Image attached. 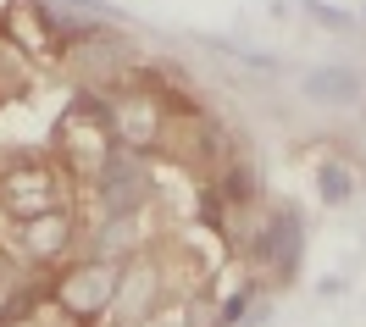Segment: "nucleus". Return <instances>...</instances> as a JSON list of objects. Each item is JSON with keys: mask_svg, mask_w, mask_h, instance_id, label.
<instances>
[{"mask_svg": "<svg viewBox=\"0 0 366 327\" xmlns=\"http://www.w3.org/2000/svg\"><path fill=\"white\" fill-rule=\"evenodd\" d=\"M317 183H322V194H327V206H344V200H350V172H344V166L322 161L317 166Z\"/></svg>", "mask_w": 366, "mask_h": 327, "instance_id": "nucleus-8", "label": "nucleus"}, {"mask_svg": "<svg viewBox=\"0 0 366 327\" xmlns=\"http://www.w3.org/2000/svg\"><path fill=\"white\" fill-rule=\"evenodd\" d=\"M117 272L112 261H84V266H72L67 278L56 283V305L67 311V316H78V322H94L100 311H112L117 305Z\"/></svg>", "mask_w": 366, "mask_h": 327, "instance_id": "nucleus-2", "label": "nucleus"}, {"mask_svg": "<svg viewBox=\"0 0 366 327\" xmlns=\"http://www.w3.org/2000/svg\"><path fill=\"white\" fill-rule=\"evenodd\" d=\"M67 238H72V216H67V211H50V216L23 222V244H28V256H34V261L61 256V250H67Z\"/></svg>", "mask_w": 366, "mask_h": 327, "instance_id": "nucleus-5", "label": "nucleus"}, {"mask_svg": "<svg viewBox=\"0 0 366 327\" xmlns=\"http://www.w3.org/2000/svg\"><path fill=\"white\" fill-rule=\"evenodd\" d=\"M0 211L17 216V222H34V216H50L61 211V172L39 156H23L0 172Z\"/></svg>", "mask_w": 366, "mask_h": 327, "instance_id": "nucleus-1", "label": "nucleus"}, {"mask_svg": "<svg viewBox=\"0 0 366 327\" xmlns=\"http://www.w3.org/2000/svg\"><path fill=\"white\" fill-rule=\"evenodd\" d=\"M117 300H122V316H128V322H150V311H156V300H161L156 261H139L134 272H122V278H117Z\"/></svg>", "mask_w": 366, "mask_h": 327, "instance_id": "nucleus-4", "label": "nucleus"}, {"mask_svg": "<svg viewBox=\"0 0 366 327\" xmlns=\"http://www.w3.org/2000/svg\"><path fill=\"white\" fill-rule=\"evenodd\" d=\"M305 89L317 94V100H355V94H361V78H355V72L327 67V72H311V78H305Z\"/></svg>", "mask_w": 366, "mask_h": 327, "instance_id": "nucleus-6", "label": "nucleus"}, {"mask_svg": "<svg viewBox=\"0 0 366 327\" xmlns=\"http://www.w3.org/2000/svg\"><path fill=\"white\" fill-rule=\"evenodd\" d=\"M122 250H134V211H128V216H112L106 233H100V261L122 256Z\"/></svg>", "mask_w": 366, "mask_h": 327, "instance_id": "nucleus-7", "label": "nucleus"}, {"mask_svg": "<svg viewBox=\"0 0 366 327\" xmlns=\"http://www.w3.org/2000/svg\"><path fill=\"white\" fill-rule=\"evenodd\" d=\"M144 194H150V172H144L139 156H106V161H100V200H106L112 216L139 211Z\"/></svg>", "mask_w": 366, "mask_h": 327, "instance_id": "nucleus-3", "label": "nucleus"}, {"mask_svg": "<svg viewBox=\"0 0 366 327\" xmlns=\"http://www.w3.org/2000/svg\"><path fill=\"white\" fill-rule=\"evenodd\" d=\"M139 327H183V311H167V316H150V322H139Z\"/></svg>", "mask_w": 366, "mask_h": 327, "instance_id": "nucleus-10", "label": "nucleus"}, {"mask_svg": "<svg viewBox=\"0 0 366 327\" xmlns=\"http://www.w3.org/2000/svg\"><path fill=\"white\" fill-rule=\"evenodd\" d=\"M305 11H311L317 23H327V28H350V23H355L350 11H339V6H327V0H305Z\"/></svg>", "mask_w": 366, "mask_h": 327, "instance_id": "nucleus-9", "label": "nucleus"}]
</instances>
